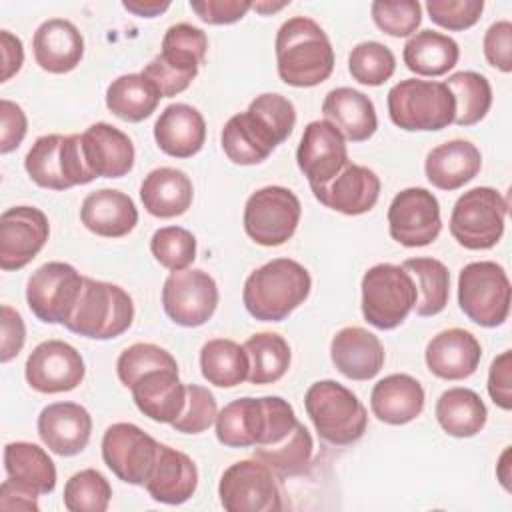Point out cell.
Returning a JSON list of instances; mask_svg holds the SVG:
<instances>
[{
    "label": "cell",
    "instance_id": "35",
    "mask_svg": "<svg viewBox=\"0 0 512 512\" xmlns=\"http://www.w3.org/2000/svg\"><path fill=\"white\" fill-rule=\"evenodd\" d=\"M460 58V48L454 38L436 30H420L404 44L402 60L406 68L418 76H444Z\"/></svg>",
    "mask_w": 512,
    "mask_h": 512
},
{
    "label": "cell",
    "instance_id": "30",
    "mask_svg": "<svg viewBox=\"0 0 512 512\" xmlns=\"http://www.w3.org/2000/svg\"><path fill=\"white\" fill-rule=\"evenodd\" d=\"M80 220L86 230L102 238H122L138 224V208L134 200L112 188L90 192L80 206Z\"/></svg>",
    "mask_w": 512,
    "mask_h": 512
},
{
    "label": "cell",
    "instance_id": "56",
    "mask_svg": "<svg viewBox=\"0 0 512 512\" xmlns=\"http://www.w3.org/2000/svg\"><path fill=\"white\" fill-rule=\"evenodd\" d=\"M488 394L502 410L512 408V352L504 350L490 364Z\"/></svg>",
    "mask_w": 512,
    "mask_h": 512
},
{
    "label": "cell",
    "instance_id": "22",
    "mask_svg": "<svg viewBox=\"0 0 512 512\" xmlns=\"http://www.w3.org/2000/svg\"><path fill=\"white\" fill-rule=\"evenodd\" d=\"M38 436L58 456L80 454L92 434L90 412L76 402H54L38 414Z\"/></svg>",
    "mask_w": 512,
    "mask_h": 512
},
{
    "label": "cell",
    "instance_id": "17",
    "mask_svg": "<svg viewBox=\"0 0 512 512\" xmlns=\"http://www.w3.org/2000/svg\"><path fill=\"white\" fill-rule=\"evenodd\" d=\"M86 366L80 352L64 340H44L26 358L24 376L42 394L70 392L84 380Z\"/></svg>",
    "mask_w": 512,
    "mask_h": 512
},
{
    "label": "cell",
    "instance_id": "36",
    "mask_svg": "<svg viewBox=\"0 0 512 512\" xmlns=\"http://www.w3.org/2000/svg\"><path fill=\"white\" fill-rule=\"evenodd\" d=\"M4 470L8 478L38 496L50 494L56 488V466L38 444L8 442L4 446Z\"/></svg>",
    "mask_w": 512,
    "mask_h": 512
},
{
    "label": "cell",
    "instance_id": "46",
    "mask_svg": "<svg viewBox=\"0 0 512 512\" xmlns=\"http://www.w3.org/2000/svg\"><path fill=\"white\" fill-rule=\"evenodd\" d=\"M348 70L356 82L364 86H380L392 78L396 58L388 46L368 40L352 48L348 56Z\"/></svg>",
    "mask_w": 512,
    "mask_h": 512
},
{
    "label": "cell",
    "instance_id": "2",
    "mask_svg": "<svg viewBox=\"0 0 512 512\" xmlns=\"http://www.w3.org/2000/svg\"><path fill=\"white\" fill-rule=\"evenodd\" d=\"M276 66L284 84L312 88L330 78L334 48L318 22L308 16L288 18L276 32Z\"/></svg>",
    "mask_w": 512,
    "mask_h": 512
},
{
    "label": "cell",
    "instance_id": "14",
    "mask_svg": "<svg viewBox=\"0 0 512 512\" xmlns=\"http://www.w3.org/2000/svg\"><path fill=\"white\" fill-rule=\"evenodd\" d=\"M218 300L216 280L200 268L172 272L162 286V306L166 316L184 328L206 324L214 316Z\"/></svg>",
    "mask_w": 512,
    "mask_h": 512
},
{
    "label": "cell",
    "instance_id": "51",
    "mask_svg": "<svg viewBox=\"0 0 512 512\" xmlns=\"http://www.w3.org/2000/svg\"><path fill=\"white\" fill-rule=\"evenodd\" d=\"M428 18L446 30L472 28L484 10L482 0H428Z\"/></svg>",
    "mask_w": 512,
    "mask_h": 512
},
{
    "label": "cell",
    "instance_id": "47",
    "mask_svg": "<svg viewBox=\"0 0 512 512\" xmlns=\"http://www.w3.org/2000/svg\"><path fill=\"white\" fill-rule=\"evenodd\" d=\"M150 252L170 272L186 270L196 258V238L182 226H164L152 234Z\"/></svg>",
    "mask_w": 512,
    "mask_h": 512
},
{
    "label": "cell",
    "instance_id": "7",
    "mask_svg": "<svg viewBox=\"0 0 512 512\" xmlns=\"http://www.w3.org/2000/svg\"><path fill=\"white\" fill-rule=\"evenodd\" d=\"M362 314L378 330H394L414 310L418 290L414 278L396 264L382 262L362 276Z\"/></svg>",
    "mask_w": 512,
    "mask_h": 512
},
{
    "label": "cell",
    "instance_id": "23",
    "mask_svg": "<svg viewBox=\"0 0 512 512\" xmlns=\"http://www.w3.org/2000/svg\"><path fill=\"white\" fill-rule=\"evenodd\" d=\"M82 152L94 178H122L134 166V144L116 126L96 122L82 134Z\"/></svg>",
    "mask_w": 512,
    "mask_h": 512
},
{
    "label": "cell",
    "instance_id": "26",
    "mask_svg": "<svg viewBox=\"0 0 512 512\" xmlns=\"http://www.w3.org/2000/svg\"><path fill=\"white\" fill-rule=\"evenodd\" d=\"M130 392L136 408L160 424H172L186 404V384L180 382L178 368L150 370L130 386Z\"/></svg>",
    "mask_w": 512,
    "mask_h": 512
},
{
    "label": "cell",
    "instance_id": "50",
    "mask_svg": "<svg viewBox=\"0 0 512 512\" xmlns=\"http://www.w3.org/2000/svg\"><path fill=\"white\" fill-rule=\"evenodd\" d=\"M218 416L214 394L200 384H186V404L172 428L182 434H200L208 430Z\"/></svg>",
    "mask_w": 512,
    "mask_h": 512
},
{
    "label": "cell",
    "instance_id": "44",
    "mask_svg": "<svg viewBox=\"0 0 512 512\" xmlns=\"http://www.w3.org/2000/svg\"><path fill=\"white\" fill-rule=\"evenodd\" d=\"M206 50H208L206 32L198 26L180 22V24H172L164 32L162 50L158 56L172 68L196 76L200 64L206 58Z\"/></svg>",
    "mask_w": 512,
    "mask_h": 512
},
{
    "label": "cell",
    "instance_id": "6",
    "mask_svg": "<svg viewBox=\"0 0 512 512\" xmlns=\"http://www.w3.org/2000/svg\"><path fill=\"white\" fill-rule=\"evenodd\" d=\"M132 320L134 302L124 288L84 276L78 304L64 326L84 338L110 340L124 334Z\"/></svg>",
    "mask_w": 512,
    "mask_h": 512
},
{
    "label": "cell",
    "instance_id": "15",
    "mask_svg": "<svg viewBox=\"0 0 512 512\" xmlns=\"http://www.w3.org/2000/svg\"><path fill=\"white\" fill-rule=\"evenodd\" d=\"M158 442L132 422H116L102 436V458L112 474L134 486H144L156 464Z\"/></svg>",
    "mask_w": 512,
    "mask_h": 512
},
{
    "label": "cell",
    "instance_id": "18",
    "mask_svg": "<svg viewBox=\"0 0 512 512\" xmlns=\"http://www.w3.org/2000/svg\"><path fill=\"white\" fill-rule=\"evenodd\" d=\"M50 236L46 214L34 206H14L0 216V268L20 270L30 264Z\"/></svg>",
    "mask_w": 512,
    "mask_h": 512
},
{
    "label": "cell",
    "instance_id": "49",
    "mask_svg": "<svg viewBox=\"0 0 512 512\" xmlns=\"http://www.w3.org/2000/svg\"><path fill=\"white\" fill-rule=\"evenodd\" d=\"M370 14L374 24L394 38L410 36L422 22V6L418 0H374Z\"/></svg>",
    "mask_w": 512,
    "mask_h": 512
},
{
    "label": "cell",
    "instance_id": "31",
    "mask_svg": "<svg viewBox=\"0 0 512 512\" xmlns=\"http://www.w3.org/2000/svg\"><path fill=\"white\" fill-rule=\"evenodd\" d=\"M482 168V154L470 140L454 138L432 148L424 162L426 178L438 190H458Z\"/></svg>",
    "mask_w": 512,
    "mask_h": 512
},
{
    "label": "cell",
    "instance_id": "58",
    "mask_svg": "<svg viewBox=\"0 0 512 512\" xmlns=\"http://www.w3.org/2000/svg\"><path fill=\"white\" fill-rule=\"evenodd\" d=\"M38 508H40L38 494L16 484L12 478H6L0 484V510H4V512H14V510L38 512Z\"/></svg>",
    "mask_w": 512,
    "mask_h": 512
},
{
    "label": "cell",
    "instance_id": "5",
    "mask_svg": "<svg viewBox=\"0 0 512 512\" xmlns=\"http://www.w3.org/2000/svg\"><path fill=\"white\" fill-rule=\"evenodd\" d=\"M390 120L408 132H436L454 122L456 102L444 82L406 78L386 98Z\"/></svg>",
    "mask_w": 512,
    "mask_h": 512
},
{
    "label": "cell",
    "instance_id": "8",
    "mask_svg": "<svg viewBox=\"0 0 512 512\" xmlns=\"http://www.w3.org/2000/svg\"><path fill=\"white\" fill-rule=\"evenodd\" d=\"M512 288L506 270L492 262L480 260L466 264L458 274L460 310L478 326L496 328L510 314Z\"/></svg>",
    "mask_w": 512,
    "mask_h": 512
},
{
    "label": "cell",
    "instance_id": "27",
    "mask_svg": "<svg viewBox=\"0 0 512 512\" xmlns=\"http://www.w3.org/2000/svg\"><path fill=\"white\" fill-rule=\"evenodd\" d=\"M36 64L50 74L72 72L84 56V38L80 30L64 18L44 20L32 38Z\"/></svg>",
    "mask_w": 512,
    "mask_h": 512
},
{
    "label": "cell",
    "instance_id": "24",
    "mask_svg": "<svg viewBox=\"0 0 512 512\" xmlns=\"http://www.w3.org/2000/svg\"><path fill=\"white\" fill-rule=\"evenodd\" d=\"M482 346L476 336L464 328L438 332L426 346L424 360L428 370L442 380H464L480 364Z\"/></svg>",
    "mask_w": 512,
    "mask_h": 512
},
{
    "label": "cell",
    "instance_id": "53",
    "mask_svg": "<svg viewBox=\"0 0 512 512\" xmlns=\"http://www.w3.org/2000/svg\"><path fill=\"white\" fill-rule=\"evenodd\" d=\"M194 14L206 24H234L252 8L248 0H190Z\"/></svg>",
    "mask_w": 512,
    "mask_h": 512
},
{
    "label": "cell",
    "instance_id": "29",
    "mask_svg": "<svg viewBox=\"0 0 512 512\" xmlns=\"http://www.w3.org/2000/svg\"><path fill=\"white\" fill-rule=\"evenodd\" d=\"M154 140L164 154L172 158H190L204 146V116L190 104H170L154 122Z\"/></svg>",
    "mask_w": 512,
    "mask_h": 512
},
{
    "label": "cell",
    "instance_id": "21",
    "mask_svg": "<svg viewBox=\"0 0 512 512\" xmlns=\"http://www.w3.org/2000/svg\"><path fill=\"white\" fill-rule=\"evenodd\" d=\"M314 198L340 214L358 216L370 212L380 198V178L368 166L348 162L330 182L310 186Z\"/></svg>",
    "mask_w": 512,
    "mask_h": 512
},
{
    "label": "cell",
    "instance_id": "10",
    "mask_svg": "<svg viewBox=\"0 0 512 512\" xmlns=\"http://www.w3.org/2000/svg\"><path fill=\"white\" fill-rule=\"evenodd\" d=\"M508 200L490 186L464 192L450 214L452 238L468 250H488L504 234Z\"/></svg>",
    "mask_w": 512,
    "mask_h": 512
},
{
    "label": "cell",
    "instance_id": "39",
    "mask_svg": "<svg viewBox=\"0 0 512 512\" xmlns=\"http://www.w3.org/2000/svg\"><path fill=\"white\" fill-rule=\"evenodd\" d=\"M250 360L238 342L230 338H212L200 348V372L218 388H234L248 380Z\"/></svg>",
    "mask_w": 512,
    "mask_h": 512
},
{
    "label": "cell",
    "instance_id": "54",
    "mask_svg": "<svg viewBox=\"0 0 512 512\" xmlns=\"http://www.w3.org/2000/svg\"><path fill=\"white\" fill-rule=\"evenodd\" d=\"M142 74L156 84V88L160 90L162 98H172V96L184 92L192 84V80L196 78L194 74H186V72H180V70L172 68L160 56H154L144 66Z\"/></svg>",
    "mask_w": 512,
    "mask_h": 512
},
{
    "label": "cell",
    "instance_id": "55",
    "mask_svg": "<svg viewBox=\"0 0 512 512\" xmlns=\"http://www.w3.org/2000/svg\"><path fill=\"white\" fill-rule=\"evenodd\" d=\"M0 120V152L8 154L22 144L28 130V120L24 110L6 98L0 100Z\"/></svg>",
    "mask_w": 512,
    "mask_h": 512
},
{
    "label": "cell",
    "instance_id": "45",
    "mask_svg": "<svg viewBox=\"0 0 512 512\" xmlns=\"http://www.w3.org/2000/svg\"><path fill=\"white\" fill-rule=\"evenodd\" d=\"M112 498V486L106 476L94 468L72 474L64 484L62 502L68 512H104Z\"/></svg>",
    "mask_w": 512,
    "mask_h": 512
},
{
    "label": "cell",
    "instance_id": "11",
    "mask_svg": "<svg viewBox=\"0 0 512 512\" xmlns=\"http://www.w3.org/2000/svg\"><path fill=\"white\" fill-rule=\"evenodd\" d=\"M298 196L284 186H264L250 194L244 206V230L260 246H282L300 222Z\"/></svg>",
    "mask_w": 512,
    "mask_h": 512
},
{
    "label": "cell",
    "instance_id": "28",
    "mask_svg": "<svg viewBox=\"0 0 512 512\" xmlns=\"http://www.w3.org/2000/svg\"><path fill=\"white\" fill-rule=\"evenodd\" d=\"M144 486L156 502L170 506L184 504L196 492L198 468L188 454L160 444L156 464Z\"/></svg>",
    "mask_w": 512,
    "mask_h": 512
},
{
    "label": "cell",
    "instance_id": "19",
    "mask_svg": "<svg viewBox=\"0 0 512 512\" xmlns=\"http://www.w3.org/2000/svg\"><path fill=\"white\" fill-rule=\"evenodd\" d=\"M296 162L310 186H322L348 164L346 138L328 120H314L302 132Z\"/></svg>",
    "mask_w": 512,
    "mask_h": 512
},
{
    "label": "cell",
    "instance_id": "41",
    "mask_svg": "<svg viewBox=\"0 0 512 512\" xmlns=\"http://www.w3.org/2000/svg\"><path fill=\"white\" fill-rule=\"evenodd\" d=\"M312 454L314 440L302 422H298L284 440L268 446H254V458L264 462L280 478L302 474L310 466Z\"/></svg>",
    "mask_w": 512,
    "mask_h": 512
},
{
    "label": "cell",
    "instance_id": "34",
    "mask_svg": "<svg viewBox=\"0 0 512 512\" xmlns=\"http://www.w3.org/2000/svg\"><path fill=\"white\" fill-rule=\"evenodd\" d=\"M192 198V180L178 168H154L140 184V200L146 212L156 218H176L184 214L190 208Z\"/></svg>",
    "mask_w": 512,
    "mask_h": 512
},
{
    "label": "cell",
    "instance_id": "59",
    "mask_svg": "<svg viewBox=\"0 0 512 512\" xmlns=\"http://www.w3.org/2000/svg\"><path fill=\"white\" fill-rule=\"evenodd\" d=\"M0 50H2L0 82H6L22 68V62H24L22 40L14 36L10 30H0Z\"/></svg>",
    "mask_w": 512,
    "mask_h": 512
},
{
    "label": "cell",
    "instance_id": "16",
    "mask_svg": "<svg viewBox=\"0 0 512 512\" xmlns=\"http://www.w3.org/2000/svg\"><path fill=\"white\" fill-rule=\"evenodd\" d=\"M388 230L392 240L406 248L432 244L442 230L438 198L426 188L398 192L388 208Z\"/></svg>",
    "mask_w": 512,
    "mask_h": 512
},
{
    "label": "cell",
    "instance_id": "42",
    "mask_svg": "<svg viewBox=\"0 0 512 512\" xmlns=\"http://www.w3.org/2000/svg\"><path fill=\"white\" fill-rule=\"evenodd\" d=\"M242 346L250 360L248 380L252 384H274L288 372L292 354L284 336L276 332H258Z\"/></svg>",
    "mask_w": 512,
    "mask_h": 512
},
{
    "label": "cell",
    "instance_id": "4",
    "mask_svg": "<svg viewBox=\"0 0 512 512\" xmlns=\"http://www.w3.org/2000/svg\"><path fill=\"white\" fill-rule=\"evenodd\" d=\"M304 408L318 436L334 446L358 442L368 426V414L358 396L336 380L314 382L304 396Z\"/></svg>",
    "mask_w": 512,
    "mask_h": 512
},
{
    "label": "cell",
    "instance_id": "62",
    "mask_svg": "<svg viewBox=\"0 0 512 512\" xmlns=\"http://www.w3.org/2000/svg\"><path fill=\"white\" fill-rule=\"evenodd\" d=\"M288 4H290V2H252V8H254L258 14L266 16V14H272V12H278V10L286 8Z\"/></svg>",
    "mask_w": 512,
    "mask_h": 512
},
{
    "label": "cell",
    "instance_id": "40",
    "mask_svg": "<svg viewBox=\"0 0 512 512\" xmlns=\"http://www.w3.org/2000/svg\"><path fill=\"white\" fill-rule=\"evenodd\" d=\"M402 268L414 278L418 298L414 310L418 316L440 314L450 298V272L436 258H408Z\"/></svg>",
    "mask_w": 512,
    "mask_h": 512
},
{
    "label": "cell",
    "instance_id": "32",
    "mask_svg": "<svg viewBox=\"0 0 512 512\" xmlns=\"http://www.w3.org/2000/svg\"><path fill=\"white\" fill-rule=\"evenodd\" d=\"M424 388L410 374H390L378 380L370 392L372 414L390 426L416 420L424 410Z\"/></svg>",
    "mask_w": 512,
    "mask_h": 512
},
{
    "label": "cell",
    "instance_id": "38",
    "mask_svg": "<svg viewBox=\"0 0 512 512\" xmlns=\"http://www.w3.org/2000/svg\"><path fill=\"white\" fill-rule=\"evenodd\" d=\"M156 84L140 74H122L106 88V108L126 122H142L150 118L160 104Z\"/></svg>",
    "mask_w": 512,
    "mask_h": 512
},
{
    "label": "cell",
    "instance_id": "61",
    "mask_svg": "<svg viewBox=\"0 0 512 512\" xmlns=\"http://www.w3.org/2000/svg\"><path fill=\"white\" fill-rule=\"evenodd\" d=\"M508 458H510V446L502 452V456H500V460H498V464H496V474H498V478H500V482H502V486L506 488V490H510V466H508Z\"/></svg>",
    "mask_w": 512,
    "mask_h": 512
},
{
    "label": "cell",
    "instance_id": "33",
    "mask_svg": "<svg viewBox=\"0 0 512 512\" xmlns=\"http://www.w3.org/2000/svg\"><path fill=\"white\" fill-rule=\"evenodd\" d=\"M322 114L350 142H364L378 128L374 102L364 92L348 86L334 88L326 94Z\"/></svg>",
    "mask_w": 512,
    "mask_h": 512
},
{
    "label": "cell",
    "instance_id": "13",
    "mask_svg": "<svg viewBox=\"0 0 512 512\" xmlns=\"http://www.w3.org/2000/svg\"><path fill=\"white\" fill-rule=\"evenodd\" d=\"M84 276L68 262H46L32 272L26 284V302L32 314L46 324H66L74 312Z\"/></svg>",
    "mask_w": 512,
    "mask_h": 512
},
{
    "label": "cell",
    "instance_id": "60",
    "mask_svg": "<svg viewBox=\"0 0 512 512\" xmlns=\"http://www.w3.org/2000/svg\"><path fill=\"white\" fill-rule=\"evenodd\" d=\"M122 6L140 18H154L166 12L170 8V2L168 0H126L122 2Z\"/></svg>",
    "mask_w": 512,
    "mask_h": 512
},
{
    "label": "cell",
    "instance_id": "52",
    "mask_svg": "<svg viewBox=\"0 0 512 512\" xmlns=\"http://www.w3.org/2000/svg\"><path fill=\"white\" fill-rule=\"evenodd\" d=\"M484 56L486 62L500 72L512 70V22L510 20H498L494 22L486 34H484Z\"/></svg>",
    "mask_w": 512,
    "mask_h": 512
},
{
    "label": "cell",
    "instance_id": "48",
    "mask_svg": "<svg viewBox=\"0 0 512 512\" xmlns=\"http://www.w3.org/2000/svg\"><path fill=\"white\" fill-rule=\"evenodd\" d=\"M158 368H178V362L166 348L150 342L128 346L116 362L118 378L126 388H130L142 374Z\"/></svg>",
    "mask_w": 512,
    "mask_h": 512
},
{
    "label": "cell",
    "instance_id": "9",
    "mask_svg": "<svg viewBox=\"0 0 512 512\" xmlns=\"http://www.w3.org/2000/svg\"><path fill=\"white\" fill-rule=\"evenodd\" d=\"M24 168L32 182L48 190H68L94 180L86 166L80 134H44L30 146Z\"/></svg>",
    "mask_w": 512,
    "mask_h": 512
},
{
    "label": "cell",
    "instance_id": "1",
    "mask_svg": "<svg viewBox=\"0 0 512 512\" xmlns=\"http://www.w3.org/2000/svg\"><path fill=\"white\" fill-rule=\"evenodd\" d=\"M294 104L276 92L256 96L248 110L234 114L222 128L220 144L230 162L254 166L264 162L294 130Z\"/></svg>",
    "mask_w": 512,
    "mask_h": 512
},
{
    "label": "cell",
    "instance_id": "25",
    "mask_svg": "<svg viewBox=\"0 0 512 512\" xmlns=\"http://www.w3.org/2000/svg\"><path fill=\"white\" fill-rule=\"evenodd\" d=\"M330 358L340 374L364 382L382 370L386 352L376 334L360 326H346L332 338Z\"/></svg>",
    "mask_w": 512,
    "mask_h": 512
},
{
    "label": "cell",
    "instance_id": "20",
    "mask_svg": "<svg viewBox=\"0 0 512 512\" xmlns=\"http://www.w3.org/2000/svg\"><path fill=\"white\" fill-rule=\"evenodd\" d=\"M214 424L218 442L228 448L260 446L272 428V396L232 400L218 412Z\"/></svg>",
    "mask_w": 512,
    "mask_h": 512
},
{
    "label": "cell",
    "instance_id": "37",
    "mask_svg": "<svg viewBox=\"0 0 512 512\" xmlns=\"http://www.w3.org/2000/svg\"><path fill=\"white\" fill-rule=\"evenodd\" d=\"M434 416L448 436L472 438L486 426L488 410L474 390L458 386L440 394Z\"/></svg>",
    "mask_w": 512,
    "mask_h": 512
},
{
    "label": "cell",
    "instance_id": "3",
    "mask_svg": "<svg viewBox=\"0 0 512 512\" xmlns=\"http://www.w3.org/2000/svg\"><path fill=\"white\" fill-rule=\"evenodd\" d=\"M312 288L308 270L292 258H274L254 272L244 282L242 302L246 312L262 322L286 320Z\"/></svg>",
    "mask_w": 512,
    "mask_h": 512
},
{
    "label": "cell",
    "instance_id": "12",
    "mask_svg": "<svg viewBox=\"0 0 512 512\" xmlns=\"http://www.w3.org/2000/svg\"><path fill=\"white\" fill-rule=\"evenodd\" d=\"M220 504L228 512H276L282 496L276 474L258 458L238 460L220 476Z\"/></svg>",
    "mask_w": 512,
    "mask_h": 512
},
{
    "label": "cell",
    "instance_id": "57",
    "mask_svg": "<svg viewBox=\"0 0 512 512\" xmlns=\"http://www.w3.org/2000/svg\"><path fill=\"white\" fill-rule=\"evenodd\" d=\"M26 340V326L22 316L8 304H2V340H0V362L6 364L16 358Z\"/></svg>",
    "mask_w": 512,
    "mask_h": 512
},
{
    "label": "cell",
    "instance_id": "43",
    "mask_svg": "<svg viewBox=\"0 0 512 512\" xmlns=\"http://www.w3.org/2000/svg\"><path fill=\"white\" fill-rule=\"evenodd\" d=\"M456 102L454 124L458 126H474L488 114L492 106V86L488 78L480 72L462 70L444 82Z\"/></svg>",
    "mask_w": 512,
    "mask_h": 512
}]
</instances>
